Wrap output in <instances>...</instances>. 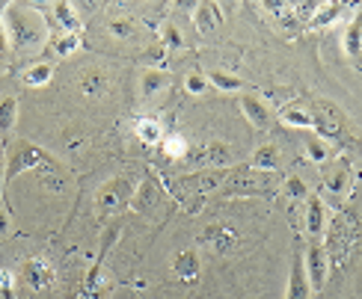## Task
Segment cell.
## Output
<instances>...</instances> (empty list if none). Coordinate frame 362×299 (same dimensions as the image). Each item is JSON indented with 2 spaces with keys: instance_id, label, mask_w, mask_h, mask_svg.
I'll return each mask as SVG.
<instances>
[{
  "instance_id": "obj_26",
  "label": "cell",
  "mask_w": 362,
  "mask_h": 299,
  "mask_svg": "<svg viewBox=\"0 0 362 299\" xmlns=\"http://www.w3.org/2000/svg\"><path fill=\"white\" fill-rule=\"evenodd\" d=\"M341 12H344V6H341V4H324V6H318V12H315V18L309 21V27H327V24H333Z\"/></svg>"
},
{
  "instance_id": "obj_4",
  "label": "cell",
  "mask_w": 362,
  "mask_h": 299,
  "mask_svg": "<svg viewBox=\"0 0 362 299\" xmlns=\"http://www.w3.org/2000/svg\"><path fill=\"white\" fill-rule=\"evenodd\" d=\"M303 264H306V276H309V285L312 293L315 291H324L327 279H329V252L321 240H312L309 249L303 252Z\"/></svg>"
},
{
  "instance_id": "obj_32",
  "label": "cell",
  "mask_w": 362,
  "mask_h": 299,
  "mask_svg": "<svg viewBox=\"0 0 362 299\" xmlns=\"http://www.w3.org/2000/svg\"><path fill=\"white\" fill-rule=\"evenodd\" d=\"M163 42H167V51H170V48H181V33H178L175 24L163 27Z\"/></svg>"
},
{
  "instance_id": "obj_11",
  "label": "cell",
  "mask_w": 362,
  "mask_h": 299,
  "mask_svg": "<svg viewBox=\"0 0 362 299\" xmlns=\"http://www.w3.org/2000/svg\"><path fill=\"white\" fill-rule=\"evenodd\" d=\"M240 110H244V116L250 118L252 128H259V130H267L270 128V110H267V104L262 98L240 95Z\"/></svg>"
},
{
  "instance_id": "obj_3",
  "label": "cell",
  "mask_w": 362,
  "mask_h": 299,
  "mask_svg": "<svg viewBox=\"0 0 362 299\" xmlns=\"http://www.w3.org/2000/svg\"><path fill=\"white\" fill-rule=\"evenodd\" d=\"M131 199H134V184L125 175L110 178V181L101 184V190L95 193V211L104 216H113V214L122 211V207H128Z\"/></svg>"
},
{
  "instance_id": "obj_12",
  "label": "cell",
  "mask_w": 362,
  "mask_h": 299,
  "mask_svg": "<svg viewBox=\"0 0 362 299\" xmlns=\"http://www.w3.org/2000/svg\"><path fill=\"white\" fill-rule=\"evenodd\" d=\"M107 74H104L101 68H86L81 74V80H78V89H81V95L86 98H101V95H107Z\"/></svg>"
},
{
  "instance_id": "obj_18",
  "label": "cell",
  "mask_w": 362,
  "mask_h": 299,
  "mask_svg": "<svg viewBox=\"0 0 362 299\" xmlns=\"http://www.w3.org/2000/svg\"><path fill=\"white\" fill-rule=\"evenodd\" d=\"M250 166H252L255 172H276V169H279V148H276V145H262L259 152L252 154Z\"/></svg>"
},
{
  "instance_id": "obj_7",
  "label": "cell",
  "mask_w": 362,
  "mask_h": 299,
  "mask_svg": "<svg viewBox=\"0 0 362 299\" xmlns=\"http://www.w3.org/2000/svg\"><path fill=\"white\" fill-rule=\"evenodd\" d=\"M341 48L348 54V59L356 66V71H362V6L356 9V15L348 21L341 33Z\"/></svg>"
},
{
  "instance_id": "obj_16",
  "label": "cell",
  "mask_w": 362,
  "mask_h": 299,
  "mask_svg": "<svg viewBox=\"0 0 362 299\" xmlns=\"http://www.w3.org/2000/svg\"><path fill=\"white\" fill-rule=\"evenodd\" d=\"M167 86H170V71H163V68H146L143 78H140V95L143 98H152V95H158L160 89H167Z\"/></svg>"
},
{
  "instance_id": "obj_38",
  "label": "cell",
  "mask_w": 362,
  "mask_h": 299,
  "mask_svg": "<svg viewBox=\"0 0 362 299\" xmlns=\"http://www.w3.org/2000/svg\"><path fill=\"white\" fill-rule=\"evenodd\" d=\"M0 71H4V66H0Z\"/></svg>"
},
{
  "instance_id": "obj_28",
  "label": "cell",
  "mask_w": 362,
  "mask_h": 299,
  "mask_svg": "<svg viewBox=\"0 0 362 299\" xmlns=\"http://www.w3.org/2000/svg\"><path fill=\"white\" fill-rule=\"evenodd\" d=\"M282 122L291 125V128H318V118L309 116V113H300V110H285Z\"/></svg>"
},
{
  "instance_id": "obj_31",
  "label": "cell",
  "mask_w": 362,
  "mask_h": 299,
  "mask_svg": "<svg viewBox=\"0 0 362 299\" xmlns=\"http://www.w3.org/2000/svg\"><path fill=\"white\" fill-rule=\"evenodd\" d=\"M0 293H4L6 299L15 296V276L9 270H0Z\"/></svg>"
},
{
  "instance_id": "obj_13",
  "label": "cell",
  "mask_w": 362,
  "mask_h": 299,
  "mask_svg": "<svg viewBox=\"0 0 362 299\" xmlns=\"http://www.w3.org/2000/svg\"><path fill=\"white\" fill-rule=\"evenodd\" d=\"M205 243L214 252H229L238 243V231L232 226H223V222H217V226L205 228Z\"/></svg>"
},
{
  "instance_id": "obj_24",
  "label": "cell",
  "mask_w": 362,
  "mask_h": 299,
  "mask_svg": "<svg viewBox=\"0 0 362 299\" xmlns=\"http://www.w3.org/2000/svg\"><path fill=\"white\" fill-rule=\"evenodd\" d=\"M48 42L54 44V51L59 56H69V54H74V51L81 48V36L78 33H51Z\"/></svg>"
},
{
  "instance_id": "obj_21",
  "label": "cell",
  "mask_w": 362,
  "mask_h": 299,
  "mask_svg": "<svg viewBox=\"0 0 362 299\" xmlns=\"http://www.w3.org/2000/svg\"><path fill=\"white\" fill-rule=\"evenodd\" d=\"M187 154H190V142L185 137L170 133V137L163 140V157L167 160H187Z\"/></svg>"
},
{
  "instance_id": "obj_20",
  "label": "cell",
  "mask_w": 362,
  "mask_h": 299,
  "mask_svg": "<svg viewBox=\"0 0 362 299\" xmlns=\"http://www.w3.org/2000/svg\"><path fill=\"white\" fill-rule=\"evenodd\" d=\"M54 18L63 27V33H78L81 30V15L71 4H54Z\"/></svg>"
},
{
  "instance_id": "obj_10",
  "label": "cell",
  "mask_w": 362,
  "mask_h": 299,
  "mask_svg": "<svg viewBox=\"0 0 362 299\" xmlns=\"http://www.w3.org/2000/svg\"><path fill=\"white\" fill-rule=\"evenodd\" d=\"M193 24L202 36H211L223 24V9L217 4H211V0H205V4L193 6Z\"/></svg>"
},
{
  "instance_id": "obj_6",
  "label": "cell",
  "mask_w": 362,
  "mask_h": 299,
  "mask_svg": "<svg viewBox=\"0 0 362 299\" xmlns=\"http://www.w3.org/2000/svg\"><path fill=\"white\" fill-rule=\"evenodd\" d=\"M190 163H196V166H208V169H223V166H229V148H226L223 142H202L199 148H190V154H187Z\"/></svg>"
},
{
  "instance_id": "obj_23",
  "label": "cell",
  "mask_w": 362,
  "mask_h": 299,
  "mask_svg": "<svg viewBox=\"0 0 362 299\" xmlns=\"http://www.w3.org/2000/svg\"><path fill=\"white\" fill-rule=\"evenodd\" d=\"M351 178H354V172H351L348 163H336V169L327 175V187L333 193H344L351 187Z\"/></svg>"
},
{
  "instance_id": "obj_19",
  "label": "cell",
  "mask_w": 362,
  "mask_h": 299,
  "mask_svg": "<svg viewBox=\"0 0 362 299\" xmlns=\"http://www.w3.org/2000/svg\"><path fill=\"white\" fill-rule=\"evenodd\" d=\"M134 133L148 142V145H155V142H163V128L160 122H155V118H148V116H140L137 122H134Z\"/></svg>"
},
{
  "instance_id": "obj_35",
  "label": "cell",
  "mask_w": 362,
  "mask_h": 299,
  "mask_svg": "<svg viewBox=\"0 0 362 299\" xmlns=\"http://www.w3.org/2000/svg\"><path fill=\"white\" fill-rule=\"evenodd\" d=\"M9 48V39H6V27H4V6H0V56L6 54Z\"/></svg>"
},
{
  "instance_id": "obj_25",
  "label": "cell",
  "mask_w": 362,
  "mask_h": 299,
  "mask_svg": "<svg viewBox=\"0 0 362 299\" xmlns=\"http://www.w3.org/2000/svg\"><path fill=\"white\" fill-rule=\"evenodd\" d=\"M107 33L119 42H134L137 39V24H134L131 18H116V21L107 24Z\"/></svg>"
},
{
  "instance_id": "obj_14",
  "label": "cell",
  "mask_w": 362,
  "mask_h": 299,
  "mask_svg": "<svg viewBox=\"0 0 362 299\" xmlns=\"http://www.w3.org/2000/svg\"><path fill=\"white\" fill-rule=\"evenodd\" d=\"M15 122H18V98H12V95L0 98V145L9 142Z\"/></svg>"
},
{
  "instance_id": "obj_37",
  "label": "cell",
  "mask_w": 362,
  "mask_h": 299,
  "mask_svg": "<svg viewBox=\"0 0 362 299\" xmlns=\"http://www.w3.org/2000/svg\"><path fill=\"white\" fill-rule=\"evenodd\" d=\"M9 234V216L6 211H0V237H6Z\"/></svg>"
},
{
  "instance_id": "obj_33",
  "label": "cell",
  "mask_w": 362,
  "mask_h": 299,
  "mask_svg": "<svg viewBox=\"0 0 362 299\" xmlns=\"http://www.w3.org/2000/svg\"><path fill=\"white\" fill-rule=\"evenodd\" d=\"M306 154H309L315 163H324V160H327V148H324L321 140H312V142L306 145Z\"/></svg>"
},
{
  "instance_id": "obj_9",
  "label": "cell",
  "mask_w": 362,
  "mask_h": 299,
  "mask_svg": "<svg viewBox=\"0 0 362 299\" xmlns=\"http://www.w3.org/2000/svg\"><path fill=\"white\" fill-rule=\"evenodd\" d=\"M327 228V207H324V199L318 193H309L306 196V231L312 240H318Z\"/></svg>"
},
{
  "instance_id": "obj_1",
  "label": "cell",
  "mask_w": 362,
  "mask_h": 299,
  "mask_svg": "<svg viewBox=\"0 0 362 299\" xmlns=\"http://www.w3.org/2000/svg\"><path fill=\"white\" fill-rule=\"evenodd\" d=\"M4 27H6L9 48H15V51H39L42 44L51 39L45 15L36 6H27V4H6Z\"/></svg>"
},
{
  "instance_id": "obj_8",
  "label": "cell",
  "mask_w": 362,
  "mask_h": 299,
  "mask_svg": "<svg viewBox=\"0 0 362 299\" xmlns=\"http://www.w3.org/2000/svg\"><path fill=\"white\" fill-rule=\"evenodd\" d=\"M285 299H312V285H309V276H306L303 252H297V255H294L291 279H288V293H285Z\"/></svg>"
},
{
  "instance_id": "obj_29",
  "label": "cell",
  "mask_w": 362,
  "mask_h": 299,
  "mask_svg": "<svg viewBox=\"0 0 362 299\" xmlns=\"http://www.w3.org/2000/svg\"><path fill=\"white\" fill-rule=\"evenodd\" d=\"M185 86H187V92H190V95H202V92H205V89H208L211 83H208V78H205V74L193 71V74H187Z\"/></svg>"
},
{
  "instance_id": "obj_36",
  "label": "cell",
  "mask_w": 362,
  "mask_h": 299,
  "mask_svg": "<svg viewBox=\"0 0 362 299\" xmlns=\"http://www.w3.org/2000/svg\"><path fill=\"white\" fill-rule=\"evenodd\" d=\"M4 184H6V154L0 152V193H4Z\"/></svg>"
},
{
  "instance_id": "obj_27",
  "label": "cell",
  "mask_w": 362,
  "mask_h": 299,
  "mask_svg": "<svg viewBox=\"0 0 362 299\" xmlns=\"http://www.w3.org/2000/svg\"><path fill=\"white\" fill-rule=\"evenodd\" d=\"M208 83L214 89H220V92H238V89L244 86V83H240V78H235V74H226V71H211Z\"/></svg>"
},
{
  "instance_id": "obj_2",
  "label": "cell",
  "mask_w": 362,
  "mask_h": 299,
  "mask_svg": "<svg viewBox=\"0 0 362 299\" xmlns=\"http://www.w3.org/2000/svg\"><path fill=\"white\" fill-rule=\"evenodd\" d=\"M51 169V172H63V166L48 154L42 152V148L36 142H27V140H18L12 142L9 154H6V181H12V178H18L21 172H30V169Z\"/></svg>"
},
{
  "instance_id": "obj_22",
  "label": "cell",
  "mask_w": 362,
  "mask_h": 299,
  "mask_svg": "<svg viewBox=\"0 0 362 299\" xmlns=\"http://www.w3.org/2000/svg\"><path fill=\"white\" fill-rule=\"evenodd\" d=\"M51 78H54V66L51 63H36V66H30L27 71H24V83L27 86H48L51 83Z\"/></svg>"
},
{
  "instance_id": "obj_15",
  "label": "cell",
  "mask_w": 362,
  "mask_h": 299,
  "mask_svg": "<svg viewBox=\"0 0 362 299\" xmlns=\"http://www.w3.org/2000/svg\"><path fill=\"white\" fill-rule=\"evenodd\" d=\"M173 273L181 281H196V279H199V258H196V252L181 249L175 255V261H173Z\"/></svg>"
},
{
  "instance_id": "obj_17",
  "label": "cell",
  "mask_w": 362,
  "mask_h": 299,
  "mask_svg": "<svg viewBox=\"0 0 362 299\" xmlns=\"http://www.w3.org/2000/svg\"><path fill=\"white\" fill-rule=\"evenodd\" d=\"M158 199H160V193H158V187L152 184V181H143L137 190H134V199H131V207L137 214H148L152 207L158 205Z\"/></svg>"
},
{
  "instance_id": "obj_34",
  "label": "cell",
  "mask_w": 362,
  "mask_h": 299,
  "mask_svg": "<svg viewBox=\"0 0 362 299\" xmlns=\"http://www.w3.org/2000/svg\"><path fill=\"white\" fill-rule=\"evenodd\" d=\"M143 59H146V63H160V59H167V48H163V44H155V48H148L146 54H143ZM158 68V66H155Z\"/></svg>"
},
{
  "instance_id": "obj_30",
  "label": "cell",
  "mask_w": 362,
  "mask_h": 299,
  "mask_svg": "<svg viewBox=\"0 0 362 299\" xmlns=\"http://www.w3.org/2000/svg\"><path fill=\"white\" fill-rule=\"evenodd\" d=\"M285 193H288L291 199H306V196H309V187H306L303 181H300L297 175H291L288 181H285Z\"/></svg>"
},
{
  "instance_id": "obj_5",
  "label": "cell",
  "mask_w": 362,
  "mask_h": 299,
  "mask_svg": "<svg viewBox=\"0 0 362 299\" xmlns=\"http://www.w3.org/2000/svg\"><path fill=\"white\" fill-rule=\"evenodd\" d=\"M21 281L33 293L48 291L54 285V267H51V261H45V258H27L24 267H21Z\"/></svg>"
}]
</instances>
